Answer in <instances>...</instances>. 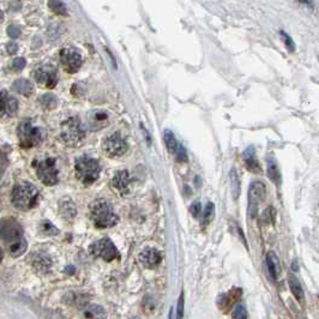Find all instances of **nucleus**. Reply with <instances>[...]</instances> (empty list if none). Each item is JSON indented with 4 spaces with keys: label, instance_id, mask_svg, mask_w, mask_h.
I'll return each mask as SVG.
<instances>
[{
    "label": "nucleus",
    "instance_id": "f257e3e1",
    "mask_svg": "<svg viewBox=\"0 0 319 319\" xmlns=\"http://www.w3.org/2000/svg\"><path fill=\"white\" fill-rule=\"evenodd\" d=\"M89 214L96 228L105 229L115 226L119 217L115 214L113 206L106 199H96L89 205Z\"/></svg>",
    "mask_w": 319,
    "mask_h": 319
},
{
    "label": "nucleus",
    "instance_id": "f03ea898",
    "mask_svg": "<svg viewBox=\"0 0 319 319\" xmlns=\"http://www.w3.org/2000/svg\"><path fill=\"white\" fill-rule=\"evenodd\" d=\"M39 197H40V192L38 187L30 182H21L12 190L11 200L12 204L20 210H30L38 204Z\"/></svg>",
    "mask_w": 319,
    "mask_h": 319
},
{
    "label": "nucleus",
    "instance_id": "7ed1b4c3",
    "mask_svg": "<svg viewBox=\"0 0 319 319\" xmlns=\"http://www.w3.org/2000/svg\"><path fill=\"white\" fill-rule=\"evenodd\" d=\"M100 171H101V167L99 161L93 157L82 156L76 161V175L78 180L86 186H89L97 180Z\"/></svg>",
    "mask_w": 319,
    "mask_h": 319
},
{
    "label": "nucleus",
    "instance_id": "20e7f679",
    "mask_svg": "<svg viewBox=\"0 0 319 319\" xmlns=\"http://www.w3.org/2000/svg\"><path fill=\"white\" fill-rule=\"evenodd\" d=\"M86 137V130L78 118L72 117L62 125V138L69 147H78Z\"/></svg>",
    "mask_w": 319,
    "mask_h": 319
},
{
    "label": "nucleus",
    "instance_id": "39448f33",
    "mask_svg": "<svg viewBox=\"0 0 319 319\" xmlns=\"http://www.w3.org/2000/svg\"><path fill=\"white\" fill-rule=\"evenodd\" d=\"M34 166L36 175L40 179L41 182H44L47 186H54L59 181L58 177V168L56 165V160L47 157L44 160H36L33 163Z\"/></svg>",
    "mask_w": 319,
    "mask_h": 319
},
{
    "label": "nucleus",
    "instance_id": "423d86ee",
    "mask_svg": "<svg viewBox=\"0 0 319 319\" xmlns=\"http://www.w3.org/2000/svg\"><path fill=\"white\" fill-rule=\"evenodd\" d=\"M20 145L24 149L34 148L42 141V133L39 127H35L28 120H24L18 125L17 129Z\"/></svg>",
    "mask_w": 319,
    "mask_h": 319
},
{
    "label": "nucleus",
    "instance_id": "0eeeda50",
    "mask_svg": "<svg viewBox=\"0 0 319 319\" xmlns=\"http://www.w3.org/2000/svg\"><path fill=\"white\" fill-rule=\"evenodd\" d=\"M89 252L91 256L100 259L106 260V262H112V260L120 259V253L115 245L112 242L111 239L103 238L97 240L93 245H90Z\"/></svg>",
    "mask_w": 319,
    "mask_h": 319
},
{
    "label": "nucleus",
    "instance_id": "6e6552de",
    "mask_svg": "<svg viewBox=\"0 0 319 319\" xmlns=\"http://www.w3.org/2000/svg\"><path fill=\"white\" fill-rule=\"evenodd\" d=\"M127 149H129V145H127L126 139L119 132L108 136L103 142V150L109 157L121 156L126 153Z\"/></svg>",
    "mask_w": 319,
    "mask_h": 319
},
{
    "label": "nucleus",
    "instance_id": "1a4fd4ad",
    "mask_svg": "<svg viewBox=\"0 0 319 319\" xmlns=\"http://www.w3.org/2000/svg\"><path fill=\"white\" fill-rule=\"evenodd\" d=\"M0 238L11 244L23 238V228L15 218H5L0 221Z\"/></svg>",
    "mask_w": 319,
    "mask_h": 319
},
{
    "label": "nucleus",
    "instance_id": "9d476101",
    "mask_svg": "<svg viewBox=\"0 0 319 319\" xmlns=\"http://www.w3.org/2000/svg\"><path fill=\"white\" fill-rule=\"evenodd\" d=\"M60 62H62L64 69L69 74H75L81 69L83 59L81 53L75 48H64L60 52Z\"/></svg>",
    "mask_w": 319,
    "mask_h": 319
},
{
    "label": "nucleus",
    "instance_id": "9b49d317",
    "mask_svg": "<svg viewBox=\"0 0 319 319\" xmlns=\"http://www.w3.org/2000/svg\"><path fill=\"white\" fill-rule=\"evenodd\" d=\"M266 188L262 181L252 182L248 191V214L251 217H256L258 204L265 198Z\"/></svg>",
    "mask_w": 319,
    "mask_h": 319
},
{
    "label": "nucleus",
    "instance_id": "f8f14e48",
    "mask_svg": "<svg viewBox=\"0 0 319 319\" xmlns=\"http://www.w3.org/2000/svg\"><path fill=\"white\" fill-rule=\"evenodd\" d=\"M35 81L42 87L54 88L58 83V71L53 66H41L33 72Z\"/></svg>",
    "mask_w": 319,
    "mask_h": 319
},
{
    "label": "nucleus",
    "instance_id": "ddd939ff",
    "mask_svg": "<svg viewBox=\"0 0 319 319\" xmlns=\"http://www.w3.org/2000/svg\"><path fill=\"white\" fill-rule=\"evenodd\" d=\"M241 295H242V290L240 289V288H232V289L228 291V293L223 294V295L218 297V301H217L218 308H220L223 313H228V312L232 309L234 303L238 301L240 297H241Z\"/></svg>",
    "mask_w": 319,
    "mask_h": 319
},
{
    "label": "nucleus",
    "instance_id": "4468645a",
    "mask_svg": "<svg viewBox=\"0 0 319 319\" xmlns=\"http://www.w3.org/2000/svg\"><path fill=\"white\" fill-rule=\"evenodd\" d=\"M18 109V101L5 90L0 91V117L14 115Z\"/></svg>",
    "mask_w": 319,
    "mask_h": 319
},
{
    "label": "nucleus",
    "instance_id": "2eb2a0df",
    "mask_svg": "<svg viewBox=\"0 0 319 319\" xmlns=\"http://www.w3.org/2000/svg\"><path fill=\"white\" fill-rule=\"evenodd\" d=\"M139 260L145 268L148 269H154L162 260V256H161L160 251H157L156 248H148V250L143 251L139 256Z\"/></svg>",
    "mask_w": 319,
    "mask_h": 319
},
{
    "label": "nucleus",
    "instance_id": "dca6fc26",
    "mask_svg": "<svg viewBox=\"0 0 319 319\" xmlns=\"http://www.w3.org/2000/svg\"><path fill=\"white\" fill-rule=\"evenodd\" d=\"M131 182V177L127 171H120L115 173L113 178V186L117 188L121 194L129 193V186Z\"/></svg>",
    "mask_w": 319,
    "mask_h": 319
},
{
    "label": "nucleus",
    "instance_id": "f3484780",
    "mask_svg": "<svg viewBox=\"0 0 319 319\" xmlns=\"http://www.w3.org/2000/svg\"><path fill=\"white\" fill-rule=\"evenodd\" d=\"M242 157H244L246 168L252 173H260L262 172V167H260L259 162H258V159L256 156V151H254L253 147H248L242 154Z\"/></svg>",
    "mask_w": 319,
    "mask_h": 319
},
{
    "label": "nucleus",
    "instance_id": "a211bd4d",
    "mask_svg": "<svg viewBox=\"0 0 319 319\" xmlns=\"http://www.w3.org/2000/svg\"><path fill=\"white\" fill-rule=\"evenodd\" d=\"M109 119V114L106 111H95L89 115V123L90 126L94 130L102 129L107 125Z\"/></svg>",
    "mask_w": 319,
    "mask_h": 319
},
{
    "label": "nucleus",
    "instance_id": "6ab92c4d",
    "mask_svg": "<svg viewBox=\"0 0 319 319\" xmlns=\"http://www.w3.org/2000/svg\"><path fill=\"white\" fill-rule=\"evenodd\" d=\"M266 266H268V271L271 276L273 281H277L279 272H281V265H279V260L277 256L273 252H269L266 254Z\"/></svg>",
    "mask_w": 319,
    "mask_h": 319
},
{
    "label": "nucleus",
    "instance_id": "aec40b11",
    "mask_svg": "<svg viewBox=\"0 0 319 319\" xmlns=\"http://www.w3.org/2000/svg\"><path fill=\"white\" fill-rule=\"evenodd\" d=\"M83 317L84 319H106L107 314H106L105 308L100 305H95V303H90L87 307L83 309Z\"/></svg>",
    "mask_w": 319,
    "mask_h": 319
},
{
    "label": "nucleus",
    "instance_id": "412c9836",
    "mask_svg": "<svg viewBox=\"0 0 319 319\" xmlns=\"http://www.w3.org/2000/svg\"><path fill=\"white\" fill-rule=\"evenodd\" d=\"M33 265H34V268L38 270V271L47 272L50 271L52 266V260L51 258L46 256V254L36 253L35 256L33 257Z\"/></svg>",
    "mask_w": 319,
    "mask_h": 319
},
{
    "label": "nucleus",
    "instance_id": "4be33fe9",
    "mask_svg": "<svg viewBox=\"0 0 319 319\" xmlns=\"http://www.w3.org/2000/svg\"><path fill=\"white\" fill-rule=\"evenodd\" d=\"M60 214H62V216L65 218V220H72V218L76 216V214H77L74 202L70 199L62 200V202H60Z\"/></svg>",
    "mask_w": 319,
    "mask_h": 319
},
{
    "label": "nucleus",
    "instance_id": "5701e85b",
    "mask_svg": "<svg viewBox=\"0 0 319 319\" xmlns=\"http://www.w3.org/2000/svg\"><path fill=\"white\" fill-rule=\"evenodd\" d=\"M268 177L276 186L281 185V173H279L278 166L276 161L269 157L268 159Z\"/></svg>",
    "mask_w": 319,
    "mask_h": 319
},
{
    "label": "nucleus",
    "instance_id": "b1692460",
    "mask_svg": "<svg viewBox=\"0 0 319 319\" xmlns=\"http://www.w3.org/2000/svg\"><path fill=\"white\" fill-rule=\"evenodd\" d=\"M12 89L16 91L17 94H21V95L24 96H30L33 93L32 83L28 80H23V78L15 82L14 86H12Z\"/></svg>",
    "mask_w": 319,
    "mask_h": 319
},
{
    "label": "nucleus",
    "instance_id": "393cba45",
    "mask_svg": "<svg viewBox=\"0 0 319 319\" xmlns=\"http://www.w3.org/2000/svg\"><path fill=\"white\" fill-rule=\"evenodd\" d=\"M9 251H10V254L12 257L17 258L20 256H22L24 252L27 251V241L24 238H21L16 240V241L11 242L9 245Z\"/></svg>",
    "mask_w": 319,
    "mask_h": 319
},
{
    "label": "nucleus",
    "instance_id": "a878e982",
    "mask_svg": "<svg viewBox=\"0 0 319 319\" xmlns=\"http://www.w3.org/2000/svg\"><path fill=\"white\" fill-rule=\"evenodd\" d=\"M288 282H289V287H290L291 293H293V295L296 297L297 301H300V302L303 301V299H305V294H303V289H302L301 284H300L299 279H297L295 276H289Z\"/></svg>",
    "mask_w": 319,
    "mask_h": 319
},
{
    "label": "nucleus",
    "instance_id": "bb28decb",
    "mask_svg": "<svg viewBox=\"0 0 319 319\" xmlns=\"http://www.w3.org/2000/svg\"><path fill=\"white\" fill-rule=\"evenodd\" d=\"M230 187H232V194L234 199H238L241 192V186H240V179L235 169L230 171Z\"/></svg>",
    "mask_w": 319,
    "mask_h": 319
},
{
    "label": "nucleus",
    "instance_id": "cd10ccee",
    "mask_svg": "<svg viewBox=\"0 0 319 319\" xmlns=\"http://www.w3.org/2000/svg\"><path fill=\"white\" fill-rule=\"evenodd\" d=\"M165 143H166V147L167 149L169 150V153L174 154L177 153L179 147H180V144H179L177 139H175L174 135H173L172 131H169V130H166L165 131Z\"/></svg>",
    "mask_w": 319,
    "mask_h": 319
},
{
    "label": "nucleus",
    "instance_id": "c85d7f7f",
    "mask_svg": "<svg viewBox=\"0 0 319 319\" xmlns=\"http://www.w3.org/2000/svg\"><path fill=\"white\" fill-rule=\"evenodd\" d=\"M48 6L52 11L59 16H68V9L60 0H48Z\"/></svg>",
    "mask_w": 319,
    "mask_h": 319
},
{
    "label": "nucleus",
    "instance_id": "c756f323",
    "mask_svg": "<svg viewBox=\"0 0 319 319\" xmlns=\"http://www.w3.org/2000/svg\"><path fill=\"white\" fill-rule=\"evenodd\" d=\"M40 230L41 233H44L45 235H58L59 234V229L54 226L53 223L50 222V221H42V222L40 223Z\"/></svg>",
    "mask_w": 319,
    "mask_h": 319
},
{
    "label": "nucleus",
    "instance_id": "7c9ffc66",
    "mask_svg": "<svg viewBox=\"0 0 319 319\" xmlns=\"http://www.w3.org/2000/svg\"><path fill=\"white\" fill-rule=\"evenodd\" d=\"M40 102L45 108L53 109L57 106L58 100H57V97L54 95H52V94H46V95H44L40 99Z\"/></svg>",
    "mask_w": 319,
    "mask_h": 319
},
{
    "label": "nucleus",
    "instance_id": "2f4dec72",
    "mask_svg": "<svg viewBox=\"0 0 319 319\" xmlns=\"http://www.w3.org/2000/svg\"><path fill=\"white\" fill-rule=\"evenodd\" d=\"M214 212H215V206L211 202H209L208 204L205 205L204 212H203V223L204 224L209 223V221L214 217Z\"/></svg>",
    "mask_w": 319,
    "mask_h": 319
},
{
    "label": "nucleus",
    "instance_id": "473e14b6",
    "mask_svg": "<svg viewBox=\"0 0 319 319\" xmlns=\"http://www.w3.org/2000/svg\"><path fill=\"white\" fill-rule=\"evenodd\" d=\"M233 319H247V311L245 305H238L234 309Z\"/></svg>",
    "mask_w": 319,
    "mask_h": 319
},
{
    "label": "nucleus",
    "instance_id": "72a5a7b5",
    "mask_svg": "<svg viewBox=\"0 0 319 319\" xmlns=\"http://www.w3.org/2000/svg\"><path fill=\"white\" fill-rule=\"evenodd\" d=\"M276 216V211L273 208H268L265 211L263 212L262 215V220L264 223H272L273 220H275Z\"/></svg>",
    "mask_w": 319,
    "mask_h": 319
},
{
    "label": "nucleus",
    "instance_id": "f704fd0d",
    "mask_svg": "<svg viewBox=\"0 0 319 319\" xmlns=\"http://www.w3.org/2000/svg\"><path fill=\"white\" fill-rule=\"evenodd\" d=\"M184 309H185L184 291H181L180 296H179L178 299V305H177V319H184Z\"/></svg>",
    "mask_w": 319,
    "mask_h": 319
},
{
    "label": "nucleus",
    "instance_id": "c9c22d12",
    "mask_svg": "<svg viewBox=\"0 0 319 319\" xmlns=\"http://www.w3.org/2000/svg\"><path fill=\"white\" fill-rule=\"evenodd\" d=\"M9 166V159H8V155H6L4 151L0 150V179H2L3 174H4L6 168Z\"/></svg>",
    "mask_w": 319,
    "mask_h": 319
},
{
    "label": "nucleus",
    "instance_id": "e433bc0d",
    "mask_svg": "<svg viewBox=\"0 0 319 319\" xmlns=\"http://www.w3.org/2000/svg\"><path fill=\"white\" fill-rule=\"evenodd\" d=\"M190 212L192 214L193 217H199L200 212H202V205L199 202H194L192 205L190 206Z\"/></svg>",
    "mask_w": 319,
    "mask_h": 319
},
{
    "label": "nucleus",
    "instance_id": "4c0bfd02",
    "mask_svg": "<svg viewBox=\"0 0 319 319\" xmlns=\"http://www.w3.org/2000/svg\"><path fill=\"white\" fill-rule=\"evenodd\" d=\"M281 35H282V39H283V41L285 42V46H287L288 51L293 52L294 50H295V45H294L291 38H289V35H287L285 33H281Z\"/></svg>",
    "mask_w": 319,
    "mask_h": 319
},
{
    "label": "nucleus",
    "instance_id": "58836bf2",
    "mask_svg": "<svg viewBox=\"0 0 319 319\" xmlns=\"http://www.w3.org/2000/svg\"><path fill=\"white\" fill-rule=\"evenodd\" d=\"M8 34L12 39H17V38H20V35H21V29L16 26H9Z\"/></svg>",
    "mask_w": 319,
    "mask_h": 319
},
{
    "label": "nucleus",
    "instance_id": "ea45409f",
    "mask_svg": "<svg viewBox=\"0 0 319 319\" xmlns=\"http://www.w3.org/2000/svg\"><path fill=\"white\" fill-rule=\"evenodd\" d=\"M26 65L27 62L24 58H17V59H15L14 63H12V66H14L15 70H22Z\"/></svg>",
    "mask_w": 319,
    "mask_h": 319
},
{
    "label": "nucleus",
    "instance_id": "a19ab883",
    "mask_svg": "<svg viewBox=\"0 0 319 319\" xmlns=\"http://www.w3.org/2000/svg\"><path fill=\"white\" fill-rule=\"evenodd\" d=\"M17 51H18V46L16 44H10L8 46V52L10 54H16Z\"/></svg>",
    "mask_w": 319,
    "mask_h": 319
},
{
    "label": "nucleus",
    "instance_id": "79ce46f5",
    "mask_svg": "<svg viewBox=\"0 0 319 319\" xmlns=\"http://www.w3.org/2000/svg\"><path fill=\"white\" fill-rule=\"evenodd\" d=\"M3 258H4V252H3V250H2V247H0V263H2V260H3Z\"/></svg>",
    "mask_w": 319,
    "mask_h": 319
},
{
    "label": "nucleus",
    "instance_id": "37998d69",
    "mask_svg": "<svg viewBox=\"0 0 319 319\" xmlns=\"http://www.w3.org/2000/svg\"><path fill=\"white\" fill-rule=\"evenodd\" d=\"M3 18H4V14H3V12H2V11H0V21H2V20H3Z\"/></svg>",
    "mask_w": 319,
    "mask_h": 319
}]
</instances>
